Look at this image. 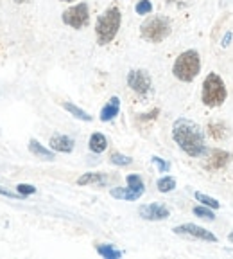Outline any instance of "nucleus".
<instances>
[{"instance_id": "30", "label": "nucleus", "mask_w": 233, "mask_h": 259, "mask_svg": "<svg viewBox=\"0 0 233 259\" xmlns=\"http://www.w3.org/2000/svg\"><path fill=\"white\" fill-rule=\"evenodd\" d=\"M61 2H76V0H61Z\"/></svg>"}, {"instance_id": "5", "label": "nucleus", "mask_w": 233, "mask_h": 259, "mask_svg": "<svg viewBox=\"0 0 233 259\" xmlns=\"http://www.w3.org/2000/svg\"><path fill=\"white\" fill-rule=\"evenodd\" d=\"M228 97V90L222 77L215 72H210L208 76L203 81V89H201V101L208 108H217L222 103L226 101Z\"/></svg>"}, {"instance_id": "13", "label": "nucleus", "mask_w": 233, "mask_h": 259, "mask_svg": "<svg viewBox=\"0 0 233 259\" xmlns=\"http://www.w3.org/2000/svg\"><path fill=\"white\" fill-rule=\"evenodd\" d=\"M119 112H121V97L113 96V97H109V101L102 106L99 119H101L102 122H109L119 115Z\"/></svg>"}, {"instance_id": "24", "label": "nucleus", "mask_w": 233, "mask_h": 259, "mask_svg": "<svg viewBox=\"0 0 233 259\" xmlns=\"http://www.w3.org/2000/svg\"><path fill=\"white\" fill-rule=\"evenodd\" d=\"M135 11H137V15H140V16L151 15V13H153V4H151V0H138L137 6H135Z\"/></svg>"}, {"instance_id": "28", "label": "nucleus", "mask_w": 233, "mask_h": 259, "mask_svg": "<svg viewBox=\"0 0 233 259\" xmlns=\"http://www.w3.org/2000/svg\"><path fill=\"white\" fill-rule=\"evenodd\" d=\"M16 4H25V2H31V0H15Z\"/></svg>"}, {"instance_id": "16", "label": "nucleus", "mask_w": 233, "mask_h": 259, "mask_svg": "<svg viewBox=\"0 0 233 259\" xmlns=\"http://www.w3.org/2000/svg\"><path fill=\"white\" fill-rule=\"evenodd\" d=\"M88 148H90V151H93V153H97V155L106 151V148H108V139H106V135L99 134V132L92 134L88 141Z\"/></svg>"}, {"instance_id": "18", "label": "nucleus", "mask_w": 233, "mask_h": 259, "mask_svg": "<svg viewBox=\"0 0 233 259\" xmlns=\"http://www.w3.org/2000/svg\"><path fill=\"white\" fill-rule=\"evenodd\" d=\"M61 106H63V108L67 110V112H69L70 115H74L76 119H79V121H85V122H90V121H92V115H90L88 112H85L83 108H79V106H76L74 103L65 101Z\"/></svg>"}, {"instance_id": "29", "label": "nucleus", "mask_w": 233, "mask_h": 259, "mask_svg": "<svg viewBox=\"0 0 233 259\" xmlns=\"http://www.w3.org/2000/svg\"><path fill=\"white\" fill-rule=\"evenodd\" d=\"M228 241H229V243H233V231L228 234Z\"/></svg>"}, {"instance_id": "8", "label": "nucleus", "mask_w": 233, "mask_h": 259, "mask_svg": "<svg viewBox=\"0 0 233 259\" xmlns=\"http://www.w3.org/2000/svg\"><path fill=\"white\" fill-rule=\"evenodd\" d=\"M172 232L178 236H185V238L201 239V241H208V243H217V236L213 234V232L206 231L205 227L194 225V223H183V225H178L172 229Z\"/></svg>"}, {"instance_id": "27", "label": "nucleus", "mask_w": 233, "mask_h": 259, "mask_svg": "<svg viewBox=\"0 0 233 259\" xmlns=\"http://www.w3.org/2000/svg\"><path fill=\"white\" fill-rule=\"evenodd\" d=\"M231 38H233V32L231 31H226V34L222 36V41H221L222 47H228V45L231 44Z\"/></svg>"}, {"instance_id": "4", "label": "nucleus", "mask_w": 233, "mask_h": 259, "mask_svg": "<svg viewBox=\"0 0 233 259\" xmlns=\"http://www.w3.org/2000/svg\"><path fill=\"white\" fill-rule=\"evenodd\" d=\"M170 32H172V24L163 15L149 16L140 25V36L149 44H161L170 36Z\"/></svg>"}, {"instance_id": "7", "label": "nucleus", "mask_w": 233, "mask_h": 259, "mask_svg": "<svg viewBox=\"0 0 233 259\" xmlns=\"http://www.w3.org/2000/svg\"><path fill=\"white\" fill-rule=\"evenodd\" d=\"M128 87L138 96H147L151 87H153V79H151L147 70L133 69L128 72Z\"/></svg>"}, {"instance_id": "19", "label": "nucleus", "mask_w": 233, "mask_h": 259, "mask_svg": "<svg viewBox=\"0 0 233 259\" xmlns=\"http://www.w3.org/2000/svg\"><path fill=\"white\" fill-rule=\"evenodd\" d=\"M95 250H97V254L104 259H121L122 254H124V252L115 248L113 245H97Z\"/></svg>"}, {"instance_id": "22", "label": "nucleus", "mask_w": 233, "mask_h": 259, "mask_svg": "<svg viewBox=\"0 0 233 259\" xmlns=\"http://www.w3.org/2000/svg\"><path fill=\"white\" fill-rule=\"evenodd\" d=\"M194 214H196L197 218H201V220H208V222H213V220H215L213 209H212V207H206V205L194 207Z\"/></svg>"}, {"instance_id": "23", "label": "nucleus", "mask_w": 233, "mask_h": 259, "mask_svg": "<svg viewBox=\"0 0 233 259\" xmlns=\"http://www.w3.org/2000/svg\"><path fill=\"white\" fill-rule=\"evenodd\" d=\"M109 162H111V164H115V166L124 167V166H131L133 158L128 157V155H122V153H119V151H115V153L109 155Z\"/></svg>"}, {"instance_id": "9", "label": "nucleus", "mask_w": 233, "mask_h": 259, "mask_svg": "<svg viewBox=\"0 0 233 259\" xmlns=\"http://www.w3.org/2000/svg\"><path fill=\"white\" fill-rule=\"evenodd\" d=\"M138 216L147 222H161L170 216L169 207L161 205V203H144L138 207Z\"/></svg>"}, {"instance_id": "17", "label": "nucleus", "mask_w": 233, "mask_h": 259, "mask_svg": "<svg viewBox=\"0 0 233 259\" xmlns=\"http://www.w3.org/2000/svg\"><path fill=\"white\" fill-rule=\"evenodd\" d=\"M228 128H226L224 122L221 121H212L208 122V135L212 139H215V141H222V139L228 137Z\"/></svg>"}, {"instance_id": "12", "label": "nucleus", "mask_w": 233, "mask_h": 259, "mask_svg": "<svg viewBox=\"0 0 233 259\" xmlns=\"http://www.w3.org/2000/svg\"><path fill=\"white\" fill-rule=\"evenodd\" d=\"M109 194H111L113 198H116V200H124V202H137L138 198H142L144 191L133 189L131 186H128V187H111Z\"/></svg>"}, {"instance_id": "25", "label": "nucleus", "mask_w": 233, "mask_h": 259, "mask_svg": "<svg viewBox=\"0 0 233 259\" xmlns=\"http://www.w3.org/2000/svg\"><path fill=\"white\" fill-rule=\"evenodd\" d=\"M16 193L20 194L22 198H25V196H31V194L36 193V187L31 186V184H18L16 186Z\"/></svg>"}, {"instance_id": "14", "label": "nucleus", "mask_w": 233, "mask_h": 259, "mask_svg": "<svg viewBox=\"0 0 233 259\" xmlns=\"http://www.w3.org/2000/svg\"><path fill=\"white\" fill-rule=\"evenodd\" d=\"M29 151H31L34 157L41 158V160L52 162L54 158H56L52 148H45V146L41 144L40 141H36V139H31V141H29Z\"/></svg>"}, {"instance_id": "10", "label": "nucleus", "mask_w": 233, "mask_h": 259, "mask_svg": "<svg viewBox=\"0 0 233 259\" xmlns=\"http://www.w3.org/2000/svg\"><path fill=\"white\" fill-rule=\"evenodd\" d=\"M229 160H231V155H229V151H224V150H219V148H215V150H210L208 153H206L205 167H206V169H210V171H221V169H224V167L228 166Z\"/></svg>"}, {"instance_id": "6", "label": "nucleus", "mask_w": 233, "mask_h": 259, "mask_svg": "<svg viewBox=\"0 0 233 259\" xmlns=\"http://www.w3.org/2000/svg\"><path fill=\"white\" fill-rule=\"evenodd\" d=\"M61 20L65 25H69L72 29H83L88 25L90 22V8L86 2H79V4L72 6L67 11H63Z\"/></svg>"}, {"instance_id": "21", "label": "nucleus", "mask_w": 233, "mask_h": 259, "mask_svg": "<svg viewBox=\"0 0 233 259\" xmlns=\"http://www.w3.org/2000/svg\"><path fill=\"white\" fill-rule=\"evenodd\" d=\"M194 198H196L197 202H201L203 205L212 207V209H219V207H221V202H219V200L212 198V196H208V194H205V193H194Z\"/></svg>"}, {"instance_id": "11", "label": "nucleus", "mask_w": 233, "mask_h": 259, "mask_svg": "<svg viewBox=\"0 0 233 259\" xmlns=\"http://www.w3.org/2000/svg\"><path fill=\"white\" fill-rule=\"evenodd\" d=\"M48 146H50L54 151H60V153H72L76 142H74V139L69 137V135L54 134L52 137H50V141H48Z\"/></svg>"}, {"instance_id": "15", "label": "nucleus", "mask_w": 233, "mask_h": 259, "mask_svg": "<svg viewBox=\"0 0 233 259\" xmlns=\"http://www.w3.org/2000/svg\"><path fill=\"white\" fill-rule=\"evenodd\" d=\"M109 178L104 173H85L77 178V186H97L104 187L108 186Z\"/></svg>"}, {"instance_id": "26", "label": "nucleus", "mask_w": 233, "mask_h": 259, "mask_svg": "<svg viewBox=\"0 0 233 259\" xmlns=\"http://www.w3.org/2000/svg\"><path fill=\"white\" fill-rule=\"evenodd\" d=\"M151 162H153V164H156V167H158V171H160V173H169L170 164L167 160L160 158L158 155H153V157H151Z\"/></svg>"}, {"instance_id": "20", "label": "nucleus", "mask_w": 233, "mask_h": 259, "mask_svg": "<svg viewBox=\"0 0 233 259\" xmlns=\"http://www.w3.org/2000/svg\"><path fill=\"white\" fill-rule=\"evenodd\" d=\"M156 187L160 193H170V191L176 189V178L165 175V177H161L156 180Z\"/></svg>"}, {"instance_id": "2", "label": "nucleus", "mask_w": 233, "mask_h": 259, "mask_svg": "<svg viewBox=\"0 0 233 259\" xmlns=\"http://www.w3.org/2000/svg\"><path fill=\"white\" fill-rule=\"evenodd\" d=\"M122 24V13L119 8L111 6L106 11H102V15H99L95 22V38L99 45H108L115 40L116 32L121 29Z\"/></svg>"}, {"instance_id": "1", "label": "nucleus", "mask_w": 233, "mask_h": 259, "mask_svg": "<svg viewBox=\"0 0 233 259\" xmlns=\"http://www.w3.org/2000/svg\"><path fill=\"white\" fill-rule=\"evenodd\" d=\"M172 139L181 151H185L189 157H205L208 153L205 134L199 124L185 117H180L172 124Z\"/></svg>"}, {"instance_id": "3", "label": "nucleus", "mask_w": 233, "mask_h": 259, "mask_svg": "<svg viewBox=\"0 0 233 259\" xmlns=\"http://www.w3.org/2000/svg\"><path fill=\"white\" fill-rule=\"evenodd\" d=\"M201 72V58L196 49H187L174 60L172 74L183 83H192Z\"/></svg>"}]
</instances>
